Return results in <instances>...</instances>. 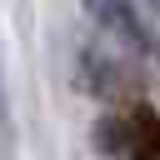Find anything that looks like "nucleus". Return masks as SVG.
<instances>
[{"label":"nucleus","mask_w":160,"mask_h":160,"mask_svg":"<svg viewBox=\"0 0 160 160\" xmlns=\"http://www.w3.org/2000/svg\"><path fill=\"white\" fill-rule=\"evenodd\" d=\"M80 85L85 95L105 100V105H140V70H135V55L110 45V40H85L80 45Z\"/></svg>","instance_id":"f257e3e1"},{"label":"nucleus","mask_w":160,"mask_h":160,"mask_svg":"<svg viewBox=\"0 0 160 160\" xmlns=\"http://www.w3.org/2000/svg\"><path fill=\"white\" fill-rule=\"evenodd\" d=\"M10 135V100H5V75H0V145Z\"/></svg>","instance_id":"7ed1b4c3"},{"label":"nucleus","mask_w":160,"mask_h":160,"mask_svg":"<svg viewBox=\"0 0 160 160\" xmlns=\"http://www.w3.org/2000/svg\"><path fill=\"white\" fill-rule=\"evenodd\" d=\"M80 5H85V15L95 20V30L110 45L130 50L135 60H150L155 55V30L145 25V15H140L135 0H80Z\"/></svg>","instance_id":"f03ea898"},{"label":"nucleus","mask_w":160,"mask_h":160,"mask_svg":"<svg viewBox=\"0 0 160 160\" xmlns=\"http://www.w3.org/2000/svg\"><path fill=\"white\" fill-rule=\"evenodd\" d=\"M135 5H160V0H135Z\"/></svg>","instance_id":"20e7f679"}]
</instances>
